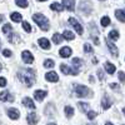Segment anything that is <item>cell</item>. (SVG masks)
<instances>
[{
  "mask_svg": "<svg viewBox=\"0 0 125 125\" xmlns=\"http://www.w3.org/2000/svg\"><path fill=\"white\" fill-rule=\"evenodd\" d=\"M101 1H103V0H101Z\"/></svg>",
  "mask_w": 125,
  "mask_h": 125,
  "instance_id": "45",
  "label": "cell"
},
{
  "mask_svg": "<svg viewBox=\"0 0 125 125\" xmlns=\"http://www.w3.org/2000/svg\"><path fill=\"white\" fill-rule=\"evenodd\" d=\"M62 39H64V36L60 35V34H54L53 35V41H54L55 44H60Z\"/></svg>",
  "mask_w": 125,
  "mask_h": 125,
  "instance_id": "23",
  "label": "cell"
},
{
  "mask_svg": "<svg viewBox=\"0 0 125 125\" xmlns=\"http://www.w3.org/2000/svg\"><path fill=\"white\" fill-rule=\"evenodd\" d=\"M45 79L48 81H51V83H56L59 80V76L55 71H50V73H46L45 74Z\"/></svg>",
  "mask_w": 125,
  "mask_h": 125,
  "instance_id": "9",
  "label": "cell"
},
{
  "mask_svg": "<svg viewBox=\"0 0 125 125\" xmlns=\"http://www.w3.org/2000/svg\"><path fill=\"white\" fill-rule=\"evenodd\" d=\"M110 88H111V89L118 90V89H119V85H118V84H110Z\"/></svg>",
  "mask_w": 125,
  "mask_h": 125,
  "instance_id": "39",
  "label": "cell"
},
{
  "mask_svg": "<svg viewBox=\"0 0 125 125\" xmlns=\"http://www.w3.org/2000/svg\"><path fill=\"white\" fill-rule=\"evenodd\" d=\"M9 41L10 43H13V44H15V43H19V36L18 35H15V34H9Z\"/></svg>",
  "mask_w": 125,
  "mask_h": 125,
  "instance_id": "26",
  "label": "cell"
},
{
  "mask_svg": "<svg viewBox=\"0 0 125 125\" xmlns=\"http://www.w3.org/2000/svg\"><path fill=\"white\" fill-rule=\"evenodd\" d=\"M59 54L61 58H69L71 55V49L69 46H64V48H61L60 51H59Z\"/></svg>",
  "mask_w": 125,
  "mask_h": 125,
  "instance_id": "10",
  "label": "cell"
},
{
  "mask_svg": "<svg viewBox=\"0 0 125 125\" xmlns=\"http://www.w3.org/2000/svg\"><path fill=\"white\" fill-rule=\"evenodd\" d=\"M19 110H16V109H9L8 110V116L10 118V119H13V120H16L18 118H19Z\"/></svg>",
  "mask_w": 125,
  "mask_h": 125,
  "instance_id": "12",
  "label": "cell"
},
{
  "mask_svg": "<svg viewBox=\"0 0 125 125\" xmlns=\"http://www.w3.org/2000/svg\"><path fill=\"white\" fill-rule=\"evenodd\" d=\"M33 20L41 28V30H45V31L49 30V21H48V19L43 14H35L33 16Z\"/></svg>",
  "mask_w": 125,
  "mask_h": 125,
  "instance_id": "2",
  "label": "cell"
},
{
  "mask_svg": "<svg viewBox=\"0 0 125 125\" xmlns=\"http://www.w3.org/2000/svg\"><path fill=\"white\" fill-rule=\"evenodd\" d=\"M123 111H124V114H125V108H124V109H123Z\"/></svg>",
  "mask_w": 125,
  "mask_h": 125,
  "instance_id": "44",
  "label": "cell"
},
{
  "mask_svg": "<svg viewBox=\"0 0 125 125\" xmlns=\"http://www.w3.org/2000/svg\"><path fill=\"white\" fill-rule=\"evenodd\" d=\"M10 18H11V20L15 21V23H20V21H21V19H23L21 14H19V13H13Z\"/></svg>",
  "mask_w": 125,
  "mask_h": 125,
  "instance_id": "19",
  "label": "cell"
},
{
  "mask_svg": "<svg viewBox=\"0 0 125 125\" xmlns=\"http://www.w3.org/2000/svg\"><path fill=\"white\" fill-rule=\"evenodd\" d=\"M3 55L4 56H11V51H10V50H8V49H5V50H3Z\"/></svg>",
  "mask_w": 125,
  "mask_h": 125,
  "instance_id": "37",
  "label": "cell"
},
{
  "mask_svg": "<svg viewBox=\"0 0 125 125\" xmlns=\"http://www.w3.org/2000/svg\"><path fill=\"white\" fill-rule=\"evenodd\" d=\"M23 104L25 106H28L29 109H35V104L33 103V100H31L30 98H24L23 99Z\"/></svg>",
  "mask_w": 125,
  "mask_h": 125,
  "instance_id": "15",
  "label": "cell"
},
{
  "mask_svg": "<svg viewBox=\"0 0 125 125\" xmlns=\"http://www.w3.org/2000/svg\"><path fill=\"white\" fill-rule=\"evenodd\" d=\"M110 105H111V101L109 100V98H108V96H104L103 100H101V106H103V109H109Z\"/></svg>",
  "mask_w": 125,
  "mask_h": 125,
  "instance_id": "16",
  "label": "cell"
},
{
  "mask_svg": "<svg viewBox=\"0 0 125 125\" xmlns=\"http://www.w3.org/2000/svg\"><path fill=\"white\" fill-rule=\"evenodd\" d=\"M13 30V26L10 25V24H5L4 26H3V33H5V34H8V33H10V31Z\"/></svg>",
  "mask_w": 125,
  "mask_h": 125,
  "instance_id": "31",
  "label": "cell"
},
{
  "mask_svg": "<svg viewBox=\"0 0 125 125\" xmlns=\"http://www.w3.org/2000/svg\"><path fill=\"white\" fill-rule=\"evenodd\" d=\"M95 116H96V113H95V111H89V113H88V118H89L90 120L95 119Z\"/></svg>",
  "mask_w": 125,
  "mask_h": 125,
  "instance_id": "34",
  "label": "cell"
},
{
  "mask_svg": "<svg viewBox=\"0 0 125 125\" xmlns=\"http://www.w3.org/2000/svg\"><path fill=\"white\" fill-rule=\"evenodd\" d=\"M105 69H106V71L109 73V74H114V73H115V65L111 64V62H106Z\"/></svg>",
  "mask_w": 125,
  "mask_h": 125,
  "instance_id": "20",
  "label": "cell"
},
{
  "mask_svg": "<svg viewBox=\"0 0 125 125\" xmlns=\"http://www.w3.org/2000/svg\"><path fill=\"white\" fill-rule=\"evenodd\" d=\"M69 23L73 25V28H74V29L76 30V33H78L79 35H81L83 33H84V29H83L81 24L78 21V20H76L75 18H70V19H69Z\"/></svg>",
  "mask_w": 125,
  "mask_h": 125,
  "instance_id": "4",
  "label": "cell"
},
{
  "mask_svg": "<svg viewBox=\"0 0 125 125\" xmlns=\"http://www.w3.org/2000/svg\"><path fill=\"white\" fill-rule=\"evenodd\" d=\"M84 51H86V53H91V51H93V48H91V45H89V44H85V45H84Z\"/></svg>",
  "mask_w": 125,
  "mask_h": 125,
  "instance_id": "35",
  "label": "cell"
},
{
  "mask_svg": "<svg viewBox=\"0 0 125 125\" xmlns=\"http://www.w3.org/2000/svg\"><path fill=\"white\" fill-rule=\"evenodd\" d=\"M115 16H116L118 20H120V21L125 23V14H124L123 10H116V11H115Z\"/></svg>",
  "mask_w": 125,
  "mask_h": 125,
  "instance_id": "18",
  "label": "cell"
},
{
  "mask_svg": "<svg viewBox=\"0 0 125 125\" xmlns=\"http://www.w3.org/2000/svg\"><path fill=\"white\" fill-rule=\"evenodd\" d=\"M54 65H55V62L53 60H50V59H48V60L44 61V66L45 68H54Z\"/></svg>",
  "mask_w": 125,
  "mask_h": 125,
  "instance_id": "30",
  "label": "cell"
},
{
  "mask_svg": "<svg viewBox=\"0 0 125 125\" xmlns=\"http://www.w3.org/2000/svg\"><path fill=\"white\" fill-rule=\"evenodd\" d=\"M34 96H35L36 100L41 101V100L46 96V91H44V90H36V91L34 93Z\"/></svg>",
  "mask_w": 125,
  "mask_h": 125,
  "instance_id": "14",
  "label": "cell"
},
{
  "mask_svg": "<svg viewBox=\"0 0 125 125\" xmlns=\"http://www.w3.org/2000/svg\"><path fill=\"white\" fill-rule=\"evenodd\" d=\"M89 93H90L89 89L84 85H76L75 86V94H76L78 98H85Z\"/></svg>",
  "mask_w": 125,
  "mask_h": 125,
  "instance_id": "3",
  "label": "cell"
},
{
  "mask_svg": "<svg viewBox=\"0 0 125 125\" xmlns=\"http://www.w3.org/2000/svg\"><path fill=\"white\" fill-rule=\"evenodd\" d=\"M0 100L1 101H14V96L8 90H5L3 93H0Z\"/></svg>",
  "mask_w": 125,
  "mask_h": 125,
  "instance_id": "7",
  "label": "cell"
},
{
  "mask_svg": "<svg viewBox=\"0 0 125 125\" xmlns=\"http://www.w3.org/2000/svg\"><path fill=\"white\" fill-rule=\"evenodd\" d=\"M23 29L26 31V33H30V31H31V26H30V24L26 23V21H23Z\"/></svg>",
  "mask_w": 125,
  "mask_h": 125,
  "instance_id": "32",
  "label": "cell"
},
{
  "mask_svg": "<svg viewBox=\"0 0 125 125\" xmlns=\"http://www.w3.org/2000/svg\"><path fill=\"white\" fill-rule=\"evenodd\" d=\"M1 69H3V66H1V64H0V71H1Z\"/></svg>",
  "mask_w": 125,
  "mask_h": 125,
  "instance_id": "42",
  "label": "cell"
},
{
  "mask_svg": "<svg viewBox=\"0 0 125 125\" xmlns=\"http://www.w3.org/2000/svg\"><path fill=\"white\" fill-rule=\"evenodd\" d=\"M15 3L20 8H26L28 6V0H15Z\"/></svg>",
  "mask_w": 125,
  "mask_h": 125,
  "instance_id": "28",
  "label": "cell"
},
{
  "mask_svg": "<svg viewBox=\"0 0 125 125\" xmlns=\"http://www.w3.org/2000/svg\"><path fill=\"white\" fill-rule=\"evenodd\" d=\"M18 78L21 80L28 88H31L35 81V71L33 69H24L18 73Z\"/></svg>",
  "mask_w": 125,
  "mask_h": 125,
  "instance_id": "1",
  "label": "cell"
},
{
  "mask_svg": "<svg viewBox=\"0 0 125 125\" xmlns=\"http://www.w3.org/2000/svg\"><path fill=\"white\" fill-rule=\"evenodd\" d=\"M28 123L29 124H35L38 123V118H36V114L35 113H30L28 115Z\"/></svg>",
  "mask_w": 125,
  "mask_h": 125,
  "instance_id": "17",
  "label": "cell"
},
{
  "mask_svg": "<svg viewBox=\"0 0 125 125\" xmlns=\"http://www.w3.org/2000/svg\"><path fill=\"white\" fill-rule=\"evenodd\" d=\"M73 114H74V109H73L71 106H65V115L66 118H71L73 116Z\"/></svg>",
  "mask_w": 125,
  "mask_h": 125,
  "instance_id": "24",
  "label": "cell"
},
{
  "mask_svg": "<svg viewBox=\"0 0 125 125\" xmlns=\"http://www.w3.org/2000/svg\"><path fill=\"white\" fill-rule=\"evenodd\" d=\"M105 43H106V45H108V48H109V50H110V53L114 55V58H115V56H118L119 51H118L116 46L114 45V44L111 43V41H110V38H109V39H105Z\"/></svg>",
  "mask_w": 125,
  "mask_h": 125,
  "instance_id": "6",
  "label": "cell"
},
{
  "mask_svg": "<svg viewBox=\"0 0 125 125\" xmlns=\"http://www.w3.org/2000/svg\"><path fill=\"white\" fill-rule=\"evenodd\" d=\"M23 60L26 62V64H31V62H34V56L30 51L25 50V51H23Z\"/></svg>",
  "mask_w": 125,
  "mask_h": 125,
  "instance_id": "8",
  "label": "cell"
},
{
  "mask_svg": "<svg viewBox=\"0 0 125 125\" xmlns=\"http://www.w3.org/2000/svg\"><path fill=\"white\" fill-rule=\"evenodd\" d=\"M71 61H73V64H74L75 66H78V68L83 66V64H84V60H81V59H78V58H74V59H73Z\"/></svg>",
  "mask_w": 125,
  "mask_h": 125,
  "instance_id": "27",
  "label": "cell"
},
{
  "mask_svg": "<svg viewBox=\"0 0 125 125\" xmlns=\"http://www.w3.org/2000/svg\"><path fill=\"white\" fill-rule=\"evenodd\" d=\"M109 38L111 40H118L119 39V33H118L116 30H111L110 33H109Z\"/></svg>",
  "mask_w": 125,
  "mask_h": 125,
  "instance_id": "25",
  "label": "cell"
},
{
  "mask_svg": "<svg viewBox=\"0 0 125 125\" xmlns=\"http://www.w3.org/2000/svg\"><path fill=\"white\" fill-rule=\"evenodd\" d=\"M78 106H79V109H80L81 111H85V110L88 109L89 105H88L86 103H79V104H78Z\"/></svg>",
  "mask_w": 125,
  "mask_h": 125,
  "instance_id": "33",
  "label": "cell"
},
{
  "mask_svg": "<svg viewBox=\"0 0 125 125\" xmlns=\"http://www.w3.org/2000/svg\"><path fill=\"white\" fill-rule=\"evenodd\" d=\"M39 45L43 48V49H45V50H49L50 49V43H49V40L45 39V38L39 39Z\"/></svg>",
  "mask_w": 125,
  "mask_h": 125,
  "instance_id": "13",
  "label": "cell"
},
{
  "mask_svg": "<svg viewBox=\"0 0 125 125\" xmlns=\"http://www.w3.org/2000/svg\"><path fill=\"white\" fill-rule=\"evenodd\" d=\"M60 70H61L62 74H65V75H68V74L78 75V74H79L78 69H70V68H69L68 65H65V64H61V65H60Z\"/></svg>",
  "mask_w": 125,
  "mask_h": 125,
  "instance_id": "5",
  "label": "cell"
},
{
  "mask_svg": "<svg viewBox=\"0 0 125 125\" xmlns=\"http://www.w3.org/2000/svg\"><path fill=\"white\" fill-rule=\"evenodd\" d=\"M0 21H3V16H0Z\"/></svg>",
  "mask_w": 125,
  "mask_h": 125,
  "instance_id": "41",
  "label": "cell"
},
{
  "mask_svg": "<svg viewBox=\"0 0 125 125\" xmlns=\"http://www.w3.org/2000/svg\"><path fill=\"white\" fill-rule=\"evenodd\" d=\"M5 85H6V80H5L4 78H0V86L4 88Z\"/></svg>",
  "mask_w": 125,
  "mask_h": 125,
  "instance_id": "38",
  "label": "cell"
},
{
  "mask_svg": "<svg viewBox=\"0 0 125 125\" xmlns=\"http://www.w3.org/2000/svg\"><path fill=\"white\" fill-rule=\"evenodd\" d=\"M98 75H99V79H100V80H103V79H104V76H103V71H101V70H99V71H98Z\"/></svg>",
  "mask_w": 125,
  "mask_h": 125,
  "instance_id": "40",
  "label": "cell"
},
{
  "mask_svg": "<svg viewBox=\"0 0 125 125\" xmlns=\"http://www.w3.org/2000/svg\"><path fill=\"white\" fill-rule=\"evenodd\" d=\"M38 1H46V0H38Z\"/></svg>",
  "mask_w": 125,
  "mask_h": 125,
  "instance_id": "43",
  "label": "cell"
},
{
  "mask_svg": "<svg viewBox=\"0 0 125 125\" xmlns=\"http://www.w3.org/2000/svg\"><path fill=\"white\" fill-rule=\"evenodd\" d=\"M50 8H51V10H56V11H62L64 10V6L59 3H53L50 5Z\"/></svg>",
  "mask_w": 125,
  "mask_h": 125,
  "instance_id": "21",
  "label": "cell"
},
{
  "mask_svg": "<svg viewBox=\"0 0 125 125\" xmlns=\"http://www.w3.org/2000/svg\"><path fill=\"white\" fill-rule=\"evenodd\" d=\"M62 36H64V39L66 40H73L75 38V35L71 33V31H68V30H64V33H62Z\"/></svg>",
  "mask_w": 125,
  "mask_h": 125,
  "instance_id": "22",
  "label": "cell"
},
{
  "mask_svg": "<svg viewBox=\"0 0 125 125\" xmlns=\"http://www.w3.org/2000/svg\"><path fill=\"white\" fill-rule=\"evenodd\" d=\"M119 79H120V81L121 83H125V74H124V73L123 71H119Z\"/></svg>",
  "mask_w": 125,
  "mask_h": 125,
  "instance_id": "36",
  "label": "cell"
},
{
  "mask_svg": "<svg viewBox=\"0 0 125 125\" xmlns=\"http://www.w3.org/2000/svg\"><path fill=\"white\" fill-rule=\"evenodd\" d=\"M109 24H110V19H109V16H104V18L101 19V26L106 28Z\"/></svg>",
  "mask_w": 125,
  "mask_h": 125,
  "instance_id": "29",
  "label": "cell"
},
{
  "mask_svg": "<svg viewBox=\"0 0 125 125\" xmlns=\"http://www.w3.org/2000/svg\"><path fill=\"white\" fill-rule=\"evenodd\" d=\"M62 5L71 11V10H74V8H75V0H62Z\"/></svg>",
  "mask_w": 125,
  "mask_h": 125,
  "instance_id": "11",
  "label": "cell"
}]
</instances>
